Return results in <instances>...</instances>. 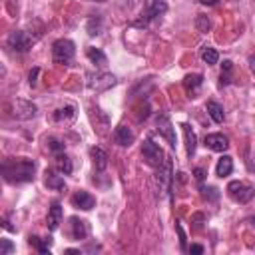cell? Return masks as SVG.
<instances>
[{"label": "cell", "instance_id": "8d00e7d4", "mask_svg": "<svg viewBox=\"0 0 255 255\" xmlns=\"http://www.w3.org/2000/svg\"><path fill=\"white\" fill-rule=\"evenodd\" d=\"M201 4H205V6H213V4H217V0H201Z\"/></svg>", "mask_w": 255, "mask_h": 255}, {"label": "cell", "instance_id": "d4e9b609", "mask_svg": "<svg viewBox=\"0 0 255 255\" xmlns=\"http://www.w3.org/2000/svg\"><path fill=\"white\" fill-rule=\"evenodd\" d=\"M199 56H201V60H203L207 66H213V64H217V60H219L217 50L211 48V46H203L201 52H199Z\"/></svg>", "mask_w": 255, "mask_h": 255}, {"label": "cell", "instance_id": "277c9868", "mask_svg": "<svg viewBox=\"0 0 255 255\" xmlns=\"http://www.w3.org/2000/svg\"><path fill=\"white\" fill-rule=\"evenodd\" d=\"M141 155H143L145 163L151 165V167H161V165L167 161L163 149H161L153 139H145V141H143V145H141Z\"/></svg>", "mask_w": 255, "mask_h": 255}, {"label": "cell", "instance_id": "8992f818", "mask_svg": "<svg viewBox=\"0 0 255 255\" xmlns=\"http://www.w3.org/2000/svg\"><path fill=\"white\" fill-rule=\"evenodd\" d=\"M8 48H12L14 52H28L32 48V38L24 32V30H14L8 36Z\"/></svg>", "mask_w": 255, "mask_h": 255}, {"label": "cell", "instance_id": "e0dca14e", "mask_svg": "<svg viewBox=\"0 0 255 255\" xmlns=\"http://www.w3.org/2000/svg\"><path fill=\"white\" fill-rule=\"evenodd\" d=\"M181 128H183V133H185V149H187V155L191 157L195 153V147H197V135H195V131L191 129L189 124H183Z\"/></svg>", "mask_w": 255, "mask_h": 255}, {"label": "cell", "instance_id": "2e32d148", "mask_svg": "<svg viewBox=\"0 0 255 255\" xmlns=\"http://www.w3.org/2000/svg\"><path fill=\"white\" fill-rule=\"evenodd\" d=\"M74 118H76L74 106H64V108H58L54 112V122H58V124H70Z\"/></svg>", "mask_w": 255, "mask_h": 255}, {"label": "cell", "instance_id": "f35d334b", "mask_svg": "<svg viewBox=\"0 0 255 255\" xmlns=\"http://www.w3.org/2000/svg\"><path fill=\"white\" fill-rule=\"evenodd\" d=\"M249 223H251V225L255 227V217H251V219H249Z\"/></svg>", "mask_w": 255, "mask_h": 255}, {"label": "cell", "instance_id": "e575fe53", "mask_svg": "<svg viewBox=\"0 0 255 255\" xmlns=\"http://www.w3.org/2000/svg\"><path fill=\"white\" fill-rule=\"evenodd\" d=\"M187 251H189V253H197V255H199V253H203V245H191Z\"/></svg>", "mask_w": 255, "mask_h": 255}, {"label": "cell", "instance_id": "484cf974", "mask_svg": "<svg viewBox=\"0 0 255 255\" xmlns=\"http://www.w3.org/2000/svg\"><path fill=\"white\" fill-rule=\"evenodd\" d=\"M86 30L90 36H98L102 32V16L96 14V16H90L88 18V24H86Z\"/></svg>", "mask_w": 255, "mask_h": 255}, {"label": "cell", "instance_id": "6da1fadb", "mask_svg": "<svg viewBox=\"0 0 255 255\" xmlns=\"http://www.w3.org/2000/svg\"><path fill=\"white\" fill-rule=\"evenodd\" d=\"M34 173H36V161L28 157H12V159H4L2 163V175L8 183L32 181Z\"/></svg>", "mask_w": 255, "mask_h": 255}, {"label": "cell", "instance_id": "4dcf8cb0", "mask_svg": "<svg viewBox=\"0 0 255 255\" xmlns=\"http://www.w3.org/2000/svg\"><path fill=\"white\" fill-rule=\"evenodd\" d=\"M195 24H197V28H199L201 32H207V30L211 28V22H209V18H207V16H199Z\"/></svg>", "mask_w": 255, "mask_h": 255}, {"label": "cell", "instance_id": "9a60e30c", "mask_svg": "<svg viewBox=\"0 0 255 255\" xmlns=\"http://www.w3.org/2000/svg\"><path fill=\"white\" fill-rule=\"evenodd\" d=\"M201 84H203V76L201 74H187L183 78V88L189 94V98H195V92L201 88Z\"/></svg>", "mask_w": 255, "mask_h": 255}, {"label": "cell", "instance_id": "ba28073f", "mask_svg": "<svg viewBox=\"0 0 255 255\" xmlns=\"http://www.w3.org/2000/svg\"><path fill=\"white\" fill-rule=\"evenodd\" d=\"M155 124H157V131L169 141L171 147H175L177 139H175V131H173V126H171V122H169V116H167V114H159L157 120H155Z\"/></svg>", "mask_w": 255, "mask_h": 255}, {"label": "cell", "instance_id": "f1b7e54d", "mask_svg": "<svg viewBox=\"0 0 255 255\" xmlns=\"http://www.w3.org/2000/svg\"><path fill=\"white\" fill-rule=\"evenodd\" d=\"M16 247H14V243L10 241V239H0V255H8V253H12Z\"/></svg>", "mask_w": 255, "mask_h": 255}, {"label": "cell", "instance_id": "ab89813d", "mask_svg": "<svg viewBox=\"0 0 255 255\" xmlns=\"http://www.w3.org/2000/svg\"><path fill=\"white\" fill-rule=\"evenodd\" d=\"M96 2H106V0H96Z\"/></svg>", "mask_w": 255, "mask_h": 255}, {"label": "cell", "instance_id": "ffe728a7", "mask_svg": "<svg viewBox=\"0 0 255 255\" xmlns=\"http://www.w3.org/2000/svg\"><path fill=\"white\" fill-rule=\"evenodd\" d=\"M231 171H233V159H231L229 155L219 157V159H217V165H215V173H217L219 177H227Z\"/></svg>", "mask_w": 255, "mask_h": 255}, {"label": "cell", "instance_id": "5bb4252c", "mask_svg": "<svg viewBox=\"0 0 255 255\" xmlns=\"http://www.w3.org/2000/svg\"><path fill=\"white\" fill-rule=\"evenodd\" d=\"M60 221H62V205L58 201L52 203V207L48 209V217H46V225L50 231H56L60 227Z\"/></svg>", "mask_w": 255, "mask_h": 255}, {"label": "cell", "instance_id": "603a6c76", "mask_svg": "<svg viewBox=\"0 0 255 255\" xmlns=\"http://www.w3.org/2000/svg\"><path fill=\"white\" fill-rule=\"evenodd\" d=\"M56 169L62 173V175H70L74 165H72V159L66 155V153H58L56 155Z\"/></svg>", "mask_w": 255, "mask_h": 255}, {"label": "cell", "instance_id": "ac0fdd59", "mask_svg": "<svg viewBox=\"0 0 255 255\" xmlns=\"http://www.w3.org/2000/svg\"><path fill=\"white\" fill-rule=\"evenodd\" d=\"M90 155H92L94 165H96L98 171H104V169L108 167V153H106L102 147H92V149H90Z\"/></svg>", "mask_w": 255, "mask_h": 255}, {"label": "cell", "instance_id": "7c38bea8", "mask_svg": "<svg viewBox=\"0 0 255 255\" xmlns=\"http://www.w3.org/2000/svg\"><path fill=\"white\" fill-rule=\"evenodd\" d=\"M36 116V106L26 100H16L14 104V118L18 120H30Z\"/></svg>", "mask_w": 255, "mask_h": 255}, {"label": "cell", "instance_id": "cb8c5ba5", "mask_svg": "<svg viewBox=\"0 0 255 255\" xmlns=\"http://www.w3.org/2000/svg\"><path fill=\"white\" fill-rule=\"evenodd\" d=\"M28 241H30V245H34L42 255H50V245H52V239H50V237H48V239H40L38 235H30Z\"/></svg>", "mask_w": 255, "mask_h": 255}, {"label": "cell", "instance_id": "7a4b0ae2", "mask_svg": "<svg viewBox=\"0 0 255 255\" xmlns=\"http://www.w3.org/2000/svg\"><path fill=\"white\" fill-rule=\"evenodd\" d=\"M165 10H167V4L163 0H147L145 6H143V10H141V14H139V18L133 22V26L135 28H145L151 20H155L157 16H161Z\"/></svg>", "mask_w": 255, "mask_h": 255}, {"label": "cell", "instance_id": "4fadbf2b", "mask_svg": "<svg viewBox=\"0 0 255 255\" xmlns=\"http://www.w3.org/2000/svg\"><path fill=\"white\" fill-rule=\"evenodd\" d=\"M114 141L122 147H129L133 143V131L128 126H118L114 131Z\"/></svg>", "mask_w": 255, "mask_h": 255}, {"label": "cell", "instance_id": "1f68e13d", "mask_svg": "<svg viewBox=\"0 0 255 255\" xmlns=\"http://www.w3.org/2000/svg\"><path fill=\"white\" fill-rule=\"evenodd\" d=\"M175 229H177V233H179V243H181V249L185 251V249H187V247H185V233H183V229H181V225H179V223L175 225Z\"/></svg>", "mask_w": 255, "mask_h": 255}, {"label": "cell", "instance_id": "44dd1931", "mask_svg": "<svg viewBox=\"0 0 255 255\" xmlns=\"http://www.w3.org/2000/svg\"><path fill=\"white\" fill-rule=\"evenodd\" d=\"M86 56H88V58H90V62H92V64H96L98 68H104V66H106V62H108L106 54H104L100 48H94V46H90V48L86 50Z\"/></svg>", "mask_w": 255, "mask_h": 255}, {"label": "cell", "instance_id": "d6a6232c", "mask_svg": "<svg viewBox=\"0 0 255 255\" xmlns=\"http://www.w3.org/2000/svg\"><path fill=\"white\" fill-rule=\"evenodd\" d=\"M38 74H40V68H34V70L30 72V76H28V78H30L28 82H30V86H32V88L36 86V78H38Z\"/></svg>", "mask_w": 255, "mask_h": 255}, {"label": "cell", "instance_id": "d6986e66", "mask_svg": "<svg viewBox=\"0 0 255 255\" xmlns=\"http://www.w3.org/2000/svg\"><path fill=\"white\" fill-rule=\"evenodd\" d=\"M207 114H209V118L215 124H223V120H225V112H223V108L215 100H209L207 102Z\"/></svg>", "mask_w": 255, "mask_h": 255}, {"label": "cell", "instance_id": "74e56055", "mask_svg": "<svg viewBox=\"0 0 255 255\" xmlns=\"http://www.w3.org/2000/svg\"><path fill=\"white\" fill-rule=\"evenodd\" d=\"M66 253H70V255L72 253H80V249H66Z\"/></svg>", "mask_w": 255, "mask_h": 255}, {"label": "cell", "instance_id": "3957f363", "mask_svg": "<svg viewBox=\"0 0 255 255\" xmlns=\"http://www.w3.org/2000/svg\"><path fill=\"white\" fill-rule=\"evenodd\" d=\"M74 54H76V46L72 40L68 38H60L52 44V60L56 64H70L74 60Z\"/></svg>", "mask_w": 255, "mask_h": 255}, {"label": "cell", "instance_id": "4316f807", "mask_svg": "<svg viewBox=\"0 0 255 255\" xmlns=\"http://www.w3.org/2000/svg\"><path fill=\"white\" fill-rule=\"evenodd\" d=\"M231 72H233V62L231 60H223L221 76H219V86H227L231 82Z\"/></svg>", "mask_w": 255, "mask_h": 255}, {"label": "cell", "instance_id": "9c48e42d", "mask_svg": "<svg viewBox=\"0 0 255 255\" xmlns=\"http://www.w3.org/2000/svg\"><path fill=\"white\" fill-rule=\"evenodd\" d=\"M70 235L72 239L80 241V239H86L90 235V225L88 221L80 219V217H70Z\"/></svg>", "mask_w": 255, "mask_h": 255}, {"label": "cell", "instance_id": "83f0119b", "mask_svg": "<svg viewBox=\"0 0 255 255\" xmlns=\"http://www.w3.org/2000/svg\"><path fill=\"white\" fill-rule=\"evenodd\" d=\"M46 143H48V149H50L52 153H56V155L64 151V143H62L60 139H56V137H48Z\"/></svg>", "mask_w": 255, "mask_h": 255}, {"label": "cell", "instance_id": "5b68a950", "mask_svg": "<svg viewBox=\"0 0 255 255\" xmlns=\"http://www.w3.org/2000/svg\"><path fill=\"white\" fill-rule=\"evenodd\" d=\"M227 193L237 203H249L253 199V195H255V187L251 183H247V181H237L235 179V181H229Z\"/></svg>", "mask_w": 255, "mask_h": 255}, {"label": "cell", "instance_id": "52a82bcc", "mask_svg": "<svg viewBox=\"0 0 255 255\" xmlns=\"http://www.w3.org/2000/svg\"><path fill=\"white\" fill-rule=\"evenodd\" d=\"M116 84V76L112 74H90L88 76V88L90 90H96V92H102V90H108Z\"/></svg>", "mask_w": 255, "mask_h": 255}, {"label": "cell", "instance_id": "d590c367", "mask_svg": "<svg viewBox=\"0 0 255 255\" xmlns=\"http://www.w3.org/2000/svg\"><path fill=\"white\" fill-rule=\"evenodd\" d=\"M249 68H251V72L255 74V54L249 56Z\"/></svg>", "mask_w": 255, "mask_h": 255}, {"label": "cell", "instance_id": "f546056e", "mask_svg": "<svg viewBox=\"0 0 255 255\" xmlns=\"http://www.w3.org/2000/svg\"><path fill=\"white\" fill-rule=\"evenodd\" d=\"M201 195L205 197V199H211V201H215L217 197H219V193H217V189L215 187H201Z\"/></svg>", "mask_w": 255, "mask_h": 255}, {"label": "cell", "instance_id": "30bf717a", "mask_svg": "<svg viewBox=\"0 0 255 255\" xmlns=\"http://www.w3.org/2000/svg\"><path fill=\"white\" fill-rule=\"evenodd\" d=\"M72 203H74V207H78V209L90 211L92 207H96V197H94L92 193L80 189V191H76V193L72 195Z\"/></svg>", "mask_w": 255, "mask_h": 255}, {"label": "cell", "instance_id": "8fae6325", "mask_svg": "<svg viewBox=\"0 0 255 255\" xmlns=\"http://www.w3.org/2000/svg\"><path fill=\"white\" fill-rule=\"evenodd\" d=\"M205 145L213 151H227L229 149V137L223 133H207L205 135Z\"/></svg>", "mask_w": 255, "mask_h": 255}, {"label": "cell", "instance_id": "836d02e7", "mask_svg": "<svg viewBox=\"0 0 255 255\" xmlns=\"http://www.w3.org/2000/svg\"><path fill=\"white\" fill-rule=\"evenodd\" d=\"M193 173H195V179H197V181H203V177H205V169H203V167H195Z\"/></svg>", "mask_w": 255, "mask_h": 255}, {"label": "cell", "instance_id": "7402d4cb", "mask_svg": "<svg viewBox=\"0 0 255 255\" xmlns=\"http://www.w3.org/2000/svg\"><path fill=\"white\" fill-rule=\"evenodd\" d=\"M46 185L50 187V189H56V191H64L66 189V181H64V177L62 175H56L54 171H46Z\"/></svg>", "mask_w": 255, "mask_h": 255}]
</instances>
